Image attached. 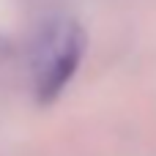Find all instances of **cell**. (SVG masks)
Masks as SVG:
<instances>
[{
	"label": "cell",
	"mask_w": 156,
	"mask_h": 156,
	"mask_svg": "<svg viewBox=\"0 0 156 156\" xmlns=\"http://www.w3.org/2000/svg\"><path fill=\"white\" fill-rule=\"evenodd\" d=\"M52 47H44L47 60L38 69V101L49 104L60 96V90L69 85V80L74 77L80 60H82V49H85V33L80 25H66L52 36Z\"/></svg>",
	"instance_id": "6da1fadb"
}]
</instances>
